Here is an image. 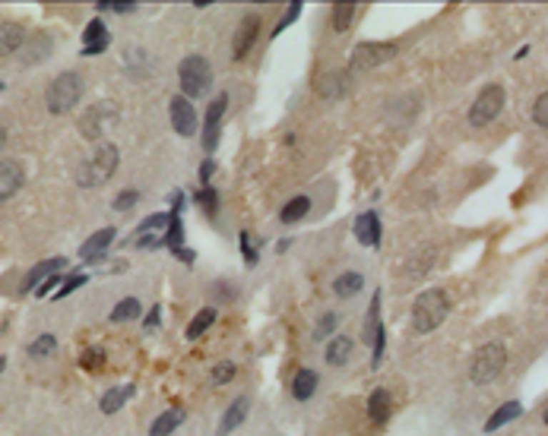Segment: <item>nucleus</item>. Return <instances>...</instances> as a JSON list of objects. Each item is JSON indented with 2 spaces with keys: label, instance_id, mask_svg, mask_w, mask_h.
<instances>
[{
  "label": "nucleus",
  "instance_id": "nucleus-21",
  "mask_svg": "<svg viewBox=\"0 0 548 436\" xmlns=\"http://www.w3.org/2000/svg\"><path fill=\"white\" fill-rule=\"evenodd\" d=\"M390 415H393V395L387 392L384 386H377L374 392L368 395V417H371V424L384 427L387 420H390Z\"/></svg>",
  "mask_w": 548,
  "mask_h": 436
},
{
  "label": "nucleus",
  "instance_id": "nucleus-16",
  "mask_svg": "<svg viewBox=\"0 0 548 436\" xmlns=\"http://www.w3.org/2000/svg\"><path fill=\"white\" fill-rule=\"evenodd\" d=\"M352 351H355V342L349 335H342V332H336V335L327 342L324 348V360L327 367H333V370H339V367H346L349 360H352Z\"/></svg>",
  "mask_w": 548,
  "mask_h": 436
},
{
  "label": "nucleus",
  "instance_id": "nucleus-17",
  "mask_svg": "<svg viewBox=\"0 0 548 436\" xmlns=\"http://www.w3.org/2000/svg\"><path fill=\"white\" fill-rule=\"evenodd\" d=\"M317 389H320V373L317 370H311V367H302V370H295V376H292V398L295 402H311L314 395H317Z\"/></svg>",
  "mask_w": 548,
  "mask_h": 436
},
{
  "label": "nucleus",
  "instance_id": "nucleus-47",
  "mask_svg": "<svg viewBox=\"0 0 548 436\" xmlns=\"http://www.w3.org/2000/svg\"><path fill=\"white\" fill-rule=\"evenodd\" d=\"M96 10L99 13H118V16H130V13H136L140 6H136V4H111V0H101Z\"/></svg>",
  "mask_w": 548,
  "mask_h": 436
},
{
  "label": "nucleus",
  "instance_id": "nucleus-56",
  "mask_svg": "<svg viewBox=\"0 0 548 436\" xmlns=\"http://www.w3.org/2000/svg\"><path fill=\"white\" fill-rule=\"evenodd\" d=\"M4 146H6V130L0 127V152H4Z\"/></svg>",
  "mask_w": 548,
  "mask_h": 436
},
{
  "label": "nucleus",
  "instance_id": "nucleus-7",
  "mask_svg": "<svg viewBox=\"0 0 548 436\" xmlns=\"http://www.w3.org/2000/svg\"><path fill=\"white\" fill-rule=\"evenodd\" d=\"M504 101H507V92H504L501 83H488L482 92L476 95V101H472L469 108V127H488V123L494 121V117L504 111Z\"/></svg>",
  "mask_w": 548,
  "mask_h": 436
},
{
  "label": "nucleus",
  "instance_id": "nucleus-18",
  "mask_svg": "<svg viewBox=\"0 0 548 436\" xmlns=\"http://www.w3.org/2000/svg\"><path fill=\"white\" fill-rule=\"evenodd\" d=\"M67 269V260L64 256H51V260H41L39 265H32L29 269V275H26V282H23V291L29 294V291H35L45 278H51V275H57V272H64Z\"/></svg>",
  "mask_w": 548,
  "mask_h": 436
},
{
  "label": "nucleus",
  "instance_id": "nucleus-41",
  "mask_svg": "<svg viewBox=\"0 0 548 436\" xmlns=\"http://www.w3.org/2000/svg\"><path fill=\"white\" fill-rule=\"evenodd\" d=\"M86 282H89V275L86 272H73V275H64V285L54 291V300H64V298H70L73 291H79Z\"/></svg>",
  "mask_w": 548,
  "mask_h": 436
},
{
  "label": "nucleus",
  "instance_id": "nucleus-15",
  "mask_svg": "<svg viewBox=\"0 0 548 436\" xmlns=\"http://www.w3.org/2000/svg\"><path fill=\"white\" fill-rule=\"evenodd\" d=\"M352 231H355V240L362 243V247H381V234H384V228H381V216H377L374 209L362 212V216L355 218Z\"/></svg>",
  "mask_w": 548,
  "mask_h": 436
},
{
  "label": "nucleus",
  "instance_id": "nucleus-54",
  "mask_svg": "<svg viewBox=\"0 0 548 436\" xmlns=\"http://www.w3.org/2000/svg\"><path fill=\"white\" fill-rule=\"evenodd\" d=\"M171 256H174L178 263H184V265H194V263H196V250H191V247H174Z\"/></svg>",
  "mask_w": 548,
  "mask_h": 436
},
{
  "label": "nucleus",
  "instance_id": "nucleus-11",
  "mask_svg": "<svg viewBox=\"0 0 548 436\" xmlns=\"http://www.w3.org/2000/svg\"><path fill=\"white\" fill-rule=\"evenodd\" d=\"M260 26H263L260 13H247V16L238 22L235 39H231V61H244V57L251 54L254 44L260 39Z\"/></svg>",
  "mask_w": 548,
  "mask_h": 436
},
{
  "label": "nucleus",
  "instance_id": "nucleus-23",
  "mask_svg": "<svg viewBox=\"0 0 548 436\" xmlns=\"http://www.w3.org/2000/svg\"><path fill=\"white\" fill-rule=\"evenodd\" d=\"M311 212V196L308 193H298L282 203L279 209V225H298V221H304Z\"/></svg>",
  "mask_w": 548,
  "mask_h": 436
},
{
  "label": "nucleus",
  "instance_id": "nucleus-26",
  "mask_svg": "<svg viewBox=\"0 0 548 436\" xmlns=\"http://www.w3.org/2000/svg\"><path fill=\"white\" fill-rule=\"evenodd\" d=\"M143 316V300L140 298H121L118 304L111 307V313H108V320L114 323V326H121V323H134V320H140Z\"/></svg>",
  "mask_w": 548,
  "mask_h": 436
},
{
  "label": "nucleus",
  "instance_id": "nucleus-35",
  "mask_svg": "<svg viewBox=\"0 0 548 436\" xmlns=\"http://www.w3.org/2000/svg\"><path fill=\"white\" fill-rule=\"evenodd\" d=\"M168 212H152V216H146L140 225H136V231H134V238H140V234H165V228H168Z\"/></svg>",
  "mask_w": 548,
  "mask_h": 436
},
{
  "label": "nucleus",
  "instance_id": "nucleus-49",
  "mask_svg": "<svg viewBox=\"0 0 548 436\" xmlns=\"http://www.w3.org/2000/svg\"><path fill=\"white\" fill-rule=\"evenodd\" d=\"M159 326H162V304H152L149 310H146V316H143V329L156 332Z\"/></svg>",
  "mask_w": 548,
  "mask_h": 436
},
{
  "label": "nucleus",
  "instance_id": "nucleus-43",
  "mask_svg": "<svg viewBox=\"0 0 548 436\" xmlns=\"http://www.w3.org/2000/svg\"><path fill=\"white\" fill-rule=\"evenodd\" d=\"M209 298H213V304H235L238 288L231 282H216L213 288H209Z\"/></svg>",
  "mask_w": 548,
  "mask_h": 436
},
{
  "label": "nucleus",
  "instance_id": "nucleus-34",
  "mask_svg": "<svg viewBox=\"0 0 548 436\" xmlns=\"http://www.w3.org/2000/svg\"><path fill=\"white\" fill-rule=\"evenodd\" d=\"M336 329H339V316H336L333 310H327V313H320L317 323H314V338H317V342H330L336 335Z\"/></svg>",
  "mask_w": 548,
  "mask_h": 436
},
{
  "label": "nucleus",
  "instance_id": "nucleus-51",
  "mask_svg": "<svg viewBox=\"0 0 548 436\" xmlns=\"http://www.w3.org/2000/svg\"><path fill=\"white\" fill-rule=\"evenodd\" d=\"M168 206H171V212H168V216H181V212H184V206H187V193H184V190L168 193Z\"/></svg>",
  "mask_w": 548,
  "mask_h": 436
},
{
  "label": "nucleus",
  "instance_id": "nucleus-53",
  "mask_svg": "<svg viewBox=\"0 0 548 436\" xmlns=\"http://www.w3.org/2000/svg\"><path fill=\"white\" fill-rule=\"evenodd\" d=\"M108 48H111V35H108V39H101V41H96V44H86L79 54H83V57H96V54H105Z\"/></svg>",
  "mask_w": 548,
  "mask_h": 436
},
{
  "label": "nucleus",
  "instance_id": "nucleus-29",
  "mask_svg": "<svg viewBox=\"0 0 548 436\" xmlns=\"http://www.w3.org/2000/svg\"><path fill=\"white\" fill-rule=\"evenodd\" d=\"M57 354V335L54 332H41L39 338H32L29 342V358L32 360H48Z\"/></svg>",
  "mask_w": 548,
  "mask_h": 436
},
{
  "label": "nucleus",
  "instance_id": "nucleus-13",
  "mask_svg": "<svg viewBox=\"0 0 548 436\" xmlns=\"http://www.w3.org/2000/svg\"><path fill=\"white\" fill-rule=\"evenodd\" d=\"M247 415H251V398H247V395H235L229 405H225L222 417H219L216 436H231L247 420Z\"/></svg>",
  "mask_w": 548,
  "mask_h": 436
},
{
  "label": "nucleus",
  "instance_id": "nucleus-3",
  "mask_svg": "<svg viewBox=\"0 0 548 436\" xmlns=\"http://www.w3.org/2000/svg\"><path fill=\"white\" fill-rule=\"evenodd\" d=\"M83 92H86V83L79 73H73V70L57 73L45 88V108L51 114H70L83 101Z\"/></svg>",
  "mask_w": 548,
  "mask_h": 436
},
{
  "label": "nucleus",
  "instance_id": "nucleus-55",
  "mask_svg": "<svg viewBox=\"0 0 548 436\" xmlns=\"http://www.w3.org/2000/svg\"><path fill=\"white\" fill-rule=\"evenodd\" d=\"M292 250V238H279L276 240V253H289Z\"/></svg>",
  "mask_w": 548,
  "mask_h": 436
},
{
  "label": "nucleus",
  "instance_id": "nucleus-32",
  "mask_svg": "<svg viewBox=\"0 0 548 436\" xmlns=\"http://www.w3.org/2000/svg\"><path fill=\"white\" fill-rule=\"evenodd\" d=\"M191 199H194L196 209H200L206 218H216V212H219V190L216 187H200Z\"/></svg>",
  "mask_w": 548,
  "mask_h": 436
},
{
  "label": "nucleus",
  "instance_id": "nucleus-28",
  "mask_svg": "<svg viewBox=\"0 0 548 436\" xmlns=\"http://www.w3.org/2000/svg\"><path fill=\"white\" fill-rule=\"evenodd\" d=\"M520 415H523V405H520V402H504L501 408L485 420V433H498L501 427H507L510 420H517Z\"/></svg>",
  "mask_w": 548,
  "mask_h": 436
},
{
  "label": "nucleus",
  "instance_id": "nucleus-10",
  "mask_svg": "<svg viewBox=\"0 0 548 436\" xmlns=\"http://www.w3.org/2000/svg\"><path fill=\"white\" fill-rule=\"evenodd\" d=\"M168 121H171V130L178 133V136L191 139L200 133V117H196V108L194 101H187L184 95H171V101H168Z\"/></svg>",
  "mask_w": 548,
  "mask_h": 436
},
{
  "label": "nucleus",
  "instance_id": "nucleus-1",
  "mask_svg": "<svg viewBox=\"0 0 548 436\" xmlns=\"http://www.w3.org/2000/svg\"><path fill=\"white\" fill-rule=\"evenodd\" d=\"M118 165H121V149L114 143H96L89 149V155H86L83 161H79V168H76V183L83 190H96V187H105L108 181L114 177V171H118Z\"/></svg>",
  "mask_w": 548,
  "mask_h": 436
},
{
  "label": "nucleus",
  "instance_id": "nucleus-36",
  "mask_svg": "<svg viewBox=\"0 0 548 436\" xmlns=\"http://www.w3.org/2000/svg\"><path fill=\"white\" fill-rule=\"evenodd\" d=\"M235 376H238L235 360H219L213 370H209V382L213 386H229V382H235Z\"/></svg>",
  "mask_w": 548,
  "mask_h": 436
},
{
  "label": "nucleus",
  "instance_id": "nucleus-6",
  "mask_svg": "<svg viewBox=\"0 0 548 436\" xmlns=\"http://www.w3.org/2000/svg\"><path fill=\"white\" fill-rule=\"evenodd\" d=\"M118 121H121V111L114 101H108V98L96 101V105H89L83 111V117H79V136L89 139V143H101V136Z\"/></svg>",
  "mask_w": 548,
  "mask_h": 436
},
{
  "label": "nucleus",
  "instance_id": "nucleus-19",
  "mask_svg": "<svg viewBox=\"0 0 548 436\" xmlns=\"http://www.w3.org/2000/svg\"><path fill=\"white\" fill-rule=\"evenodd\" d=\"M184 420H187V408H184V405H171V408H165L162 415L149 424V436H171L181 424H184Z\"/></svg>",
  "mask_w": 548,
  "mask_h": 436
},
{
  "label": "nucleus",
  "instance_id": "nucleus-40",
  "mask_svg": "<svg viewBox=\"0 0 548 436\" xmlns=\"http://www.w3.org/2000/svg\"><path fill=\"white\" fill-rule=\"evenodd\" d=\"M381 320V291H374V298H371V307H368V316H364V342H371L374 338V329Z\"/></svg>",
  "mask_w": 548,
  "mask_h": 436
},
{
  "label": "nucleus",
  "instance_id": "nucleus-12",
  "mask_svg": "<svg viewBox=\"0 0 548 436\" xmlns=\"http://www.w3.org/2000/svg\"><path fill=\"white\" fill-rule=\"evenodd\" d=\"M114 238H118V228H111V225L99 228L96 234H89V238L83 240V247H79V260L89 263V265L105 263L108 260V247L114 243Z\"/></svg>",
  "mask_w": 548,
  "mask_h": 436
},
{
  "label": "nucleus",
  "instance_id": "nucleus-46",
  "mask_svg": "<svg viewBox=\"0 0 548 436\" xmlns=\"http://www.w3.org/2000/svg\"><path fill=\"white\" fill-rule=\"evenodd\" d=\"M532 123L548 130V92H542L536 101H532Z\"/></svg>",
  "mask_w": 548,
  "mask_h": 436
},
{
  "label": "nucleus",
  "instance_id": "nucleus-38",
  "mask_svg": "<svg viewBox=\"0 0 548 436\" xmlns=\"http://www.w3.org/2000/svg\"><path fill=\"white\" fill-rule=\"evenodd\" d=\"M384 354H387V326L377 323L374 338H371V370H377L384 364Z\"/></svg>",
  "mask_w": 548,
  "mask_h": 436
},
{
  "label": "nucleus",
  "instance_id": "nucleus-20",
  "mask_svg": "<svg viewBox=\"0 0 548 436\" xmlns=\"http://www.w3.org/2000/svg\"><path fill=\"white\" fill-rule=\"evenodd\" d=\"M134 395H136V386H134V382H124V386H111L105 395L99 398V411H101V415H108V417L118 415V411H121Z\"/></svg>",
  "mask_w": 548,
  "mask_h": 436
},
{
  "label": "nucleus",
  "instance_id": "nucleus-31",
  "mask_svg": "<svg viewBox=\"0 0 548 436\" xmlns=\"http://www.w3.org/2000/svg\"><path fill=\"white\" fill-rule=\"evenodd\" d=\"M238 247H241V260H244L247 269H254V265L260 263V240L254 238L251 231H241L238 234Z\"/></svg>",
  "mask_w": 548,
  "mask_h": 436
},
{
  "label": "nucleus",
  "instance_id": "nucleus-44",
  "mask_svg": "<svg viewBox=\"0 0 548 436\" xmlns=\"http://www.w3.org/2000/svg\"><path fill=\"white\" fill-rule=\"evenodd\" d=\"M101 39H108V26L96 16V19L89 22V26L83 29V48H86V44H96V41H101Z\"/></svg>",
  "mask_w": 548,
  "mask_h": 436
},
{
  "label": "nucleus",
  "instance_id": "nucleus-25",
  "mask_svg": "<svg viewBox=\"0 0 548 436\" xmlns=\"http://www.w3.org/2000/svg\"><path fill=\"white\" fill-rule=\"evenodd\" d=\"M362 288H364L362 272H339V275L333 278V294L339 300H352L355 294H362Z\"/></svg>",
  "mask_w": 548,
  "mask_h": 436
},
{
  "label": "nucleus",
  "instance_id": "nucleus-42",
  "mask_svg": "<svg viewBox=\"0 0 548 436\" xmlns=\"http://www.w3.org/2000/svg\"><path fill=\"white\" fill-rule=\"evenodd\" d=\"M302 10H304V4H302V0H292V4L286 6V13H282V19L273 26V39H279V35L286 32V29L292 26V22H295L298 16H302Z\"/></svg>",
  "mask_w": 548,
  "mask_h": 436
},
{
  "label": "nucleus",
  "instance_id": "nucleus-50",
  "mask_svg": "<svg viewBox=\"0 0 548 436\" xmlns=\"http://www.w3.org/2000/svg\"><path fill=\"white\" fill-rule=\"evenodd\" d=\"M134 243L140 250H162L165 238H162V234H140V238H134Z\"/></svg>",
  "mask_w": 548,
  "mask_h": 436
},
{
  "label": "nucleus",
  "instance_id": "nucleus-4",
  "mask_svg": "<svg viewBox=\"0 0 548 436\" xmlns=\"http://www.w3.org/2000/svg\"><path fill=\"white\" fill-rule=\"evenodd\" d=\"M213 66L203 54H187L184 61L178 64V83H181V95H184L187 101L194 98H203V95H209V88H213Z\"/></svg>",
  "mask_w": 548,
  "mask_h": 436
},
{
  "label": "nucleus",
  "instance_id": "nucleus-59",
  "mask_svg": "<svg viewBox=\"0 0 548 436\" xmlns=\"http://www.w3.org/2000/svg\"><path fill=\"white\" fill-rule=\"evenodd\" d=\"M0 88H4V86H0Z\"/></svg>",
  "mask_w": 548,
  "mask_h": 436
},
{
  "label": "nucleus",
  "instance_id": "nucleus-52",
  "mask_svg": "<svg viewBox=\"0 0 548 436\" xmlns=\"http://www.w3.org/2000/svg\"><path fill=\"white\" fill-rule=\"evenodd\" d=\"M213 174H216V158H203V165H200V187H213Z\"/></svg>",
  "mask_w": 548,
  "mask_h": 436
},
{
  "label": "nucleus",
  "instance_id": "nucleus-39",
  "mask_svg": "<svg viewBox=\"0 0 548 436\" xmlns=\"http://www.w3.org/2000/svg\"><path fill=\"white\" fill-rule=\"evenodd\" d=\"M165 247L168 250H174V247H184V221H181V216H171L168 218V228H165Z\"/></svg>",
  "mask_w": 548,
  "mask_h": 436
},
{
  "label": "nucleus",
  "instance_id": "nucleus-14",
  "mask_svg": "<svg viewBox=\"0 0 548 436\" xmlns=\"http://www.w3.org/2000/svg\"><path fill=\"white\" fill-rule=\"evenodd\" d=\"M26 183V168L16 158H0V203L13 199Z\"/></svg>",
  "mask_w": 548,
  "mask_h": 436
},
{
  "label": "nucleus",
  "instance_id": "nucleus-30",
  "mask_svg": "<svg viewBox=\"0 0 548 436\" xmlns=\"http://www.w3.org/2000/svg\"><path fill=\"white\" fill-rule=\"evenodd\" d=\"M355 16H358V6H355V4H336L333 10H330V26H333V32H336V35L349 32V26L355 22Z\"/></svg>",
  "mask_w": 548,
  "mask_h": 436
},
{
  "label": "nucleus",
  "instance_id": "nucleus-33",
  "mask_svg": "<svg viewBox=\"0 0 548 436\" xmlns=\"http://www.w3.org/2000/svg\"><path fill=\"white\" fill-rule=\"evenodd\" d=\"M349 73H327L324 79L317 83V92L324 95V98H339L342 92H346V83H349Z\"/></svg>",
  "mask_w": 548,
  "mask_h": 436
},
{
  "label": "nucleus",
  "instance_id": "nucleus-9",
  "mask_svg": "<svg viewBox=\"0 0 548 436\" xmlns=\"http://www.w3.org/2000/svg\"><path fill=\"white\" fill-rule=\"evenodd\" d=\"M390 57H397V41H362V44H355L352 57H349V70L368 73L374 66L387 64Z\"/></svg>",
  "mask_w": 548,
  "mask_h": 436
},
{
  "label": "nucleus",
  "instance_id": "nucleus-5",
  "mask_svg": "<svg viewBox=\"0 0 548 436\" xmlns=\"http://www.w3.org/2000/svg\"><path fill=\"white\" fill-rule=\"evenodd\" d=\"M504 367H507V348H504L501 342H488L476 348L469 360V382H476V386H488V382H494L498 376L504 373Z\"/></svg>",
  "mask_w": 548,
  "mask_h": 436
},
{
  "label": "nucleus",
  "instance_id": "nucleus-24",
  "mask_svg": "<svg viewBox=\"0 0 548 436\" xmlns=\"http://www.w3.org/2000/svg\"><path fill=\"white\" fill-rule=\"evenodd\" d=\"M216 316H219V310H216V307H200V310H196L194 320L187 323L184 338H187V342H196V338H203L209 329L216 326Z\"/></svg>",
  "mask_w": 548,
  "mask_h": 436
},
{
  "label": "nucleus",
  "instance_id": "nucleus-58",
  "mask_svg": "<svg viewBox=\"0 0 548 436\" xmlns=\"http://www.w3.org/2000/svg\"><path fill=\"white\" fill-rule=\"evenodd\" d=\"M542 420H545V427H548V408H545V415H542Z\"/></svg>",
  "mask_w": 548,
  "mask_h": 436
},
{
  "label": "nucleus",
  "instance_id": "nucleus-22",
  "mask_svg": "<svg viewBox=\"0 0 548 436\" xmlns=\"http://www.w3.org/2000/svg\"><path fill=\"white\" fill-rule=\"evenodd\" d=\"M23 44H26V29L19 22H0V57L23 51Z\"/></svg>",
  "mask_w": 548,
  "mask_h": 436
},
{
  "label": "nucleus",
  "instance_id": "nucleus-45",
  "mask_svg": "<svg viewBox=\"0 0 548 436\" xmlns=\"http://www.w3.org/2000/svg\"><path fill=\"white\" fill-rule=\"evenodd\" d=\"M136 203H140V190H121V193L114 196L111 209H114V212H130Z\"/></svg>",
  "mask_w": 548,
  "mask_h": 436
},
{
  "label": "nucleus",
  "instance_id": "nucleus-27",
  "mask_svg": "<svg viewBox=\"0 0 548 436\" xmlns=\"http://www.w3.org/2000/svg\"><path fill=\"white\" fill-rule=\"evenodd\" d=\"M124 70L130 73L134 79H146V73L152 70V61L143 48H127L124 51Z\"/></svg>",
  "mask_w": 548,
  "mask_h": 436
},
{
  "label": "nucleus",
  "instance_id": "nucleus-37",
  "mask_svg": "<svg viewBox=\"0 0 548 436\" xmlns=\"http://www.w3.org/2000/svg\"><path fill=\"white\" fill-rule=\"evenodd\" d=\"M105 364H108L105 348H96V345H92V348H86L83 354H79V367H83L86 373H99Z\"/></svg>",
  "mask_w": 548,
  "mask_h": 436
},
{
  "label": "nucleus",
  "instance_id": "nucleus-57",
  "mask_svg": "<svg viewBox=\"0 0 548 436\" xmlns=\"http://www.w3.org/2000/svg\"><path fill=\"white\" fill-rule=\"evenodd\" d=\"M6 370V358H0V373H4Z\"/></svg>",
  "mask_w": 548,
  "mask_h": 436
},
{
  "label": "nucleus",
  "instance_id": "nucleus-8",
  "mask_svg": "<svg viewBox=\"0 0 548 436\" xmlns=\"http://www.w3.org/2000/svg\"><path fill=\"white\" fill-rule=\"evenodd\" d=\"M225 111H229V92H219L216 98L206 105V114H203V123H200V143H203V152H206V158H213V152L219 149Z\"/></svg>",
  "mask_w": 548,
  "mask_h": 436
},
{
  "label": "nucleus",
  "instance_id": "nucleus-2",
  "mask_svg": "<svg viewBox=\"0 0 548 436\" xmlns=\"http://www.w3.org/2000/svg\"><path fill=\"white\" fill-rule=\"evenodd\" d=\"M450 316V294L444 288H428L419 298L412 300V313H409V323H412L415 335H428V332L441 329L444 320Z\"/></svg>",
  "mask_w": 548,
  "mask_h": 436
},
{
  "label": "nucleus",
  "instance_id": "nucleus-48",
  "mask_svg": "<svg viewBox=\"0 0 548 436\" xmlns=\"http://www.w3.org/2000/svg\"><path fill=\"white\" fill-rule=\"evenodd\" d=\"M61 285H64V272H57V275L45 278V282H41L39 288H35V298H48V294H54Z\"/></svg>",
  "mask_w": 548,
  "mask_h": 436
}]
</instances>
